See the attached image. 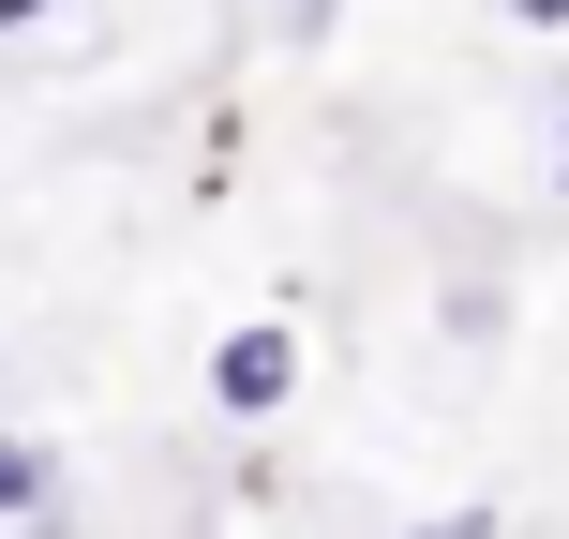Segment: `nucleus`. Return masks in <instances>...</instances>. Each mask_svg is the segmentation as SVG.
I'll list each match as a JSON object with an SVG mask.
<instances>
[{
	"label": "nucleus",
	"instance_id": "nucleus-3",
	"mask_svg": "<svg viewBox=\"0 0 569 539\" xmlns=\"http://www.w3.org/2000/svg\"><path fill=\"white\" fill-rule=\"evenodd\" d=\"M390 539H510V510H495V495H450V510H420V525H390Z\"/></svg>",
	"mask_w": 569,
	"mask_h": 539
},
{
	"label": "nucleus",
	"instance_id": "nucleus-4",
	"mask_svg": "<svg viewBox=\"0 0 569 539\" xmlns=\"http://www.w3.org/2000/svg\"><path fill=\"white\" fill-rule=\"evenodd\" d=\"M555 210H569V90H555Z\"/></svg>",
	"mask_w": 569,
	"mask_h": 539
},
{
	"label": "nucleus",
	"instance_id": "nucleus-6",
	"mask_svg": "<svg viewBox=\"0 0 569 539\" xmlns=\"http://www.w3.org/2000/svg\"><path fill=\"white\" fill-rule=\"evenodd\" d=\"M30 16H46V0H0V30H30Z\"/></svg>",
	"mask_w": 569,
	"mask_h": 539
},
{
	"label": "nucleus",
	"instance_id": "nucleus-1",
	"mask_svg": "<svg viewBox=\"0 0 569 539\" xmlns=\"http://www.w3.org/2000/svg\"><path fill=\"white\" fill-rule=\"evenodd\" d=\"M300 405V315H240L210 345V420H284Z\"/></svg>",
	"mask_w": 569,
	"mask_h": 539
},
{
	"label": "nucleus",
	"instance_id": "nucleus-2",
	"mask_svg": "<svg viewBox=\"0 0 569 539\" xmlns=\"http://www.w3.org/2000/svg\"><path fill=\"white\" fill-rule=\"evenodd\" d=\"M60 510V450L46 435H0V525H46Z\"/></svg>",
	"mask_w": 569,
	"mask_h": 539
},
{
	"label": "nucleus",
	"instance_id": "nucleus-5",
	"mask_svg": "<svg viewBox=\"0 0 569 539\" xmlns=\"http://www.w3.org/2000/svg\"><path fill=\"white\" fill-rule=\"evenodd\" d=\"M510 16H525V30H569V0H510Z\"/></svg>",
	"mask_w": 569,
	"mask_h": 539
}]
</instances>
